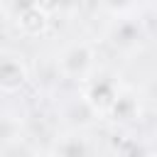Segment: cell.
<instances>
[{"instance_id":"5b68a950","label":"cell","mask_w":157,"mask_h":157,"mask_svg":"<svg viewBox=\"0 0 157 157\" xmlns=\"http://www.w3.org/2000/svg\"><path fill=\"white\" fill-rule=\"evenodd\" d=\"M56 157H88V147L81 137L66 135L56 142Z\"/></svg>"},{"instance_id":"3957f363","label":"cell","mask_w":157,"mask_h":157,"mask_svg":"<svg viewBox=\"0 0 157 157\" xmlns=\"http://www.w3.org/2000/svg\"><path fill=\"white\" fill-rule=\"evenodd\" d=\"M91 59H93V54H91V47L88 44H74V47H69L61 54L59 66H61V71L66 76H81L91 66Z\"/></svg>"},{"instance_id":"7a4b0ae2","label":"cell","mask_w":157,"mask_h":157,"mask_svg":"<svg viewBox=\"0 0 157 157\" xmlns=\"http://www.w3.org/2000/svg\"><path fill=\"white\" fill-rule=\"evenodd\" d=\"M17 27L27 37H39L49 29V12L39 5H29L17 12Z\"/></svg>"},{"instance_id":"8992f818","label":"cell","mask_w":157,"mask_h":157,"mask_svg":"<svg viewBox=\"0 0 157 157\" xmlns=\"http://www.w3.org/2000/svg\"><path fill=\"white\" fill-rule=\"evenodd\" d=\"M115 120H132L137 113V103L132 96H118V101L113 103V108L108 110Z\"/></svg>"},{"instance_id":"6da1fadb","label":"cell","mask_w":157,"mask_h":157,"mask_svg":"<svg viewBox=\"0 0 157 157\" xmlns=\"http://www.w3.org/2000/svg\"><path fill=\"white\" fill-rule=\"evenodd\" d=\"M27 83V69L20 59H0V93H17Z\"/></svg>"},{"instance_id":"277c9868","label":"cell","mask_w":157,"mask_h":157,"mask_svg":"<svg viewBox=\"0 0 157 157\" xmlns=\"http://www.w3.org/2000/svg\"><path fill=\"white\" fill-rule=\"evenodd\" d=\"M83 101L88 103V108L93 113H103V110H110L113 108V103L118 101V93H115V88H113L110 81H98V83L88 86Z\"/></svg>"},{"instance_id":"52a82bcc","label":"cell","mask_w":157,"mask_h":157,"mask_svg":"<svg viewBox=\"0 0 157 157\" xmlns=\"http://www.w3.org/2000/svg\"><path fill=\"white\" fill-rule=\"evenodd\" d=\"M110 10H123V7H128L130 5V0H103Z\"/></svg>"}]
</instances>
